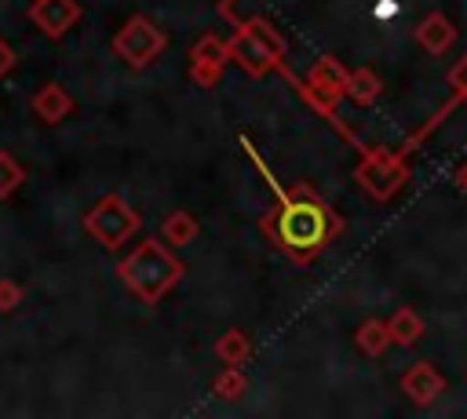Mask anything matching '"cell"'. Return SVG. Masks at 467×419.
<instances>
[{
  "label": "cell",
  "mask_w": 467,
  "mask_h": 419,
  "mask_svg": "<svg viewBox=\"0 0 467 419\" xmlns=\"http://www.w3.org/2000/svg\"><path fill=\"white\" fill-rule=\"evenodd\" d=\"M241 146H244V153L252 157L255 171H259V175L274 186V193H277V208H274V211H263L259 230H263V233L274 240V248H277L281 255H288L296 266L314 262V259L321 255V248L343 230L339 215H336L306 182L285 189V186L274 179V171L263 164V157L255 153V146H252L248 135H241Z\"/></svg>",
  "instance_id": "obj_1"
},
{
  "label": "cell",
  "mask_w": 467,
  "mask_h": 419,
  "mask_svg": "<svg viewBox=\"0 0 467 419\" xmlns=\"http://www.w3.org/2000/svg\"><path fill=\"white\" fill-rule=\"evenodd\" d=\"M186 266L179 262V255L161 240V237H146L139 248H131L120 262H117V277L128 284L131 295H139L146 306H157L179 281H182Z\"/></svg>",
  "instance_id": "obj_2"
},
{
  "label": "cell",
  "mask_w": 467,
  "mask_h": 419,
  "mask_svg": "<svg viewBox=\"0 0 467 419\" xmlns=\"http://www.w3.org/2000/svg\"><path fill=\"white\" fill-rule=\"evenodd\" d=\"M230 47V58L248 73V77H263L270 69H281V58H285V40L281 33L259 18V15H248V18H237V29L234 36L226 40Z\"/></svg>",
  "instance_id": "obj_3"
},
{
  "label": "cell",
  "mask_w": 467,
  "mask_h": 419,
  "mask_svg": "<svg viewBox=\"0 0 467 419\" xmlns=\"http://www.w3.org/2000/svg\"><path fill=\"white\" fill-rule=\"evenodd\" d=\"M139 226H142L139 211H135L120 193H102L99 204L84 215V230H88L106 251L124 248V244L139 233Z\"/></svg>",
  "instance_id": "obj_4"
},
{
  "label": "cell",
  "mask_w": 467,
  "mask_h": 419,
  "mask_svg": "<svg viewBox=\"0 0 467 419\" xmlns=\"http://www.w3.org/2000/svg\"><path fill=\"white\" fill-rule=\"evenodd\" d=\"M164 33L146 18V15H128V22L117 29L113 36V51L131 66V69H146L161 51H164Z\"/></svg>",
  "instance_id": "obj_5"
},
{
  "label": "cell",
  "mask_w": 467,
  "mask_h": 419,
  "mask_svg": "<svg viewBox=\"0 0 467 419\" xmlns=\"http://www.w3.org/2000/svg\"><path fill=\"white\" fill-rule=\"evenodd\" d=\"M230 62V47L223 36L204 33L193 47H190V77L197 87H215L223 80V66Z\"/></svg>",
  "instance_id": "obj_6"
},
{
  "label": "cell",
  "mask_w": 467,
  "mask_h": 419,
  "mask_svg": "<svg viewBox=\"0 0 467 419\" xmlns=\"http://www.w3.org/2000/svg\"><path fill=\"white\" fill-rule=\"evenodd\" d=\"M354 175H358V182H361L372 197H379V200L390 197V193L405 182V168H401L398 160H390L387 153H368V157L358 164Z\"/></svg>",
  "instance_id": "obj_7"
},
{
  "label": "cell",
  "mask_w": 467,
  "mask_h": 419,
  "mask_svg": "<svg viewBox=\"0 0 467 419\" xmlns=\"http://www.w3.org/2000/svg\"><path fill=\"white\" fill-rule=\"evenodd\" d=\"M29 18L36 22L40 33L58 40V36H66L80 22V4L77 0H33Z\"/></svg>",
  "instance_id": "obj_8"
},
{
  "label": "cell",
  "mask_w": 467,
  "mask_h": 419,
  "mask_svg": "<svg viewBox=\"0 0 467 419\" xmlns=\"http://www.w3.org/2000/svg\"><path fill=\"white\" fill-rule=\"evenodd\" d=\"M441 386H445V379L438 375V368H434L431 361H416V364L401 375V390H405L416 404H431V401L441 393Z\"/></svg>",
  "instance_id": "obj_9"
},
{
  "label": "cell",
  "mask_w": 467,
  "mask_h": 419,
  "mask_svg": "<svg viewBox=\"0 0 467 419\" xmlns=\"http://www.w3.org/2000/svg\"><path fill=\"white\" fill-rule=\"evenodd\" d=\"M33 109H36V117L40 120H47V124H58V120H66L69 113H73V95L62 87V84H44L36 95H33Z\"/></svg>",
  "instance_id": "obj_10"
},
{
  "label": "cell",
  "mask_w": 467,
  "mask_h": 419,
  "mask_svg": "<svg viewBox=\"0 0 467 419\" xmlns=\"http://www.w3.org/2000/svg\"><path fill=\"white\" fill-rule=\"evenodd\" d=\"M452 36H456V29H452V22L445 18V15H427L420 26H416V40L431 51V55H441L449 44H452Z\"/></svg>",
  "instance_id": "obj_11"
},
{
  "label": "cell",
  "mask_w": 467,
  "mask_h": 419,
  "mask_svg": "<svg viewBox=\"0 0 467 419\" xmlns=\"http://www.w3.org/2000/svg\"><path fill=\"white\" fill-rule=\"evenodd\" d=\"M343 84H347V69L336 62V58H317L314 62V69H310V87L317 91V95H325V98H332L336 102V95L343 91Z\"/></svg>",
  "instance_id": "obj_12"
},
{
  "label": "cell",
  "mask_w": 467,
  "mask_h": 419,
  "mask_svg": "<svg viewBox=\"0 0 467 419\" xmlns=\"http://www.w3.org/2000/svg\"><path fill=\"white\" fill-rule=\"evenodd\" d=\"M197 233H201V222H197L190 211H171V215H164V222H161V240H164L168 248H186Z\"/></svg>",
  "instance_id": "obj_13"
},
{
  "label": "cell",
  "mask_w": 467,
  "mask_h": 419,
  "mask_svg": "<svg viewBox=\"0 0 467 419\" xmlns=\"http://www.w3.org/2000/svg\"><path fill=\"white\" fill-rule=\"evenodd\" d=\"M215 357H219L223 364H237V368H241V364L252 357V335L241 332V328L223 332V335L215 339Z\"/></svg>",
  "instance_id": "obj_14"
},
{
  "label": "cell",
  "mask_w": 467,
  "mask_h": 419,
  "mask_svg": "<svg viewBox=\"0 0 467 419\" xmlns=\"http://www.w3.org/2000/svg\"><path fill=\"white\" fill-rule=\"evenodd\" d=\"M387 332H390V342H398V346H412V342L423 335V321H420L416 310L401 306V310H394V317L387 321Z\"/></svg>",
  "instance_id": "obj_15"
},
{
  "label": "cell",
  "mask_w": 467,
  "mask_h": 419,
  "mask_svg": "<svg viewBox=\"0 0 467 419\" xmlns=\"http://www.w3.org/2000/svg\"><path fill=\"white\" fill-rule=\"evenodd\" d=\"M379 77L372 73V69H354V73H347V84H343V91L354 98V102H361V106H368V102H376L379 98Z\"/></svg>",
  "instance_id": "obj_16"
},
{
  "label": "cell",
  "mask_w": 467,
  "mask_h": 419,
  "mask_svg": "<svg viewBox=\"0 0 467 419\" xmlns=\"http://www.w3.org/2000/svg\"><path fill=\"white\" fill-rule=\"evenodd\" d=\"M354 342L361 353L368 357H379L387 346H390V332H387V321H365L358 332H354Z\"/></svg>",
  "instance_id": "obj_17"
},
{
  "label": "cell",
  "mask_w": 467,
  "mask_h": 419,
  "mask_svg": "<svg viewBox=\"0 0 467 419\" xmlns=\"http://www.w3.org/2000/svg\"><path fill=\"white\" fill-rule=\"evenodd\" d=\"M212 390H215L223 401H234V397H241V393L248 390V379H244V372H241L237 364H226V368L215 375Z\"/></svg>",
  "instance_id": "obj_18"
},
{
  "label": "cell",
  "mask_w": 467,
  "mask_h": 419,
  "mask_svg": "<svg viewBox=\"0 0 467 419\" xmlns=\"http://www.w3.org/2000/svg\"><path fill=\"white\" fill-rule=\"evenodd\" d=\"M22 182H26V168L7 149H0V200H7Z\"/></svg>",
  "instance_id": "obj_19"
},
{
  "label": "cell",
  "mask_w": 467,
  "mask_h": 419,
  "mask_svg": "<svg viewBox=\"0 0 467 419\" xmlns=\"http://www.w3.org/2000/svg\"><path fill=\"white\" fill-rule=\"evenodd\" d=\"M22 284L18 281H11V277H0V313H11L18 302H22Z\"/></svg>",
  "instance_id": "obj_20"
},
{
  "label": "cell",
  "mask_w": 467,
  "mask_h": 419,
  "mask_svg": "<svg viewBox=\"0 0 467 419\" xmlns=\"http://www.w3.org/2000/svg\"><path fill=\"white\" fill-rule=\"evenodd\" d=\"M15 66H18V51L0 36V77H7Z\"/></svg>",
  "instance_id": "obj_21"
},
{
  "label": "cell",
  "mask_w": 467,
  "mask_h": 419,
  "mask_svg": "<svg viewBox=\"0 0 467 419\" xmlns=\"http://www.w3.org/2000/svg\"><path fill=\"white\" fill-rule=\"evenodd\" d=\"M449 80H452V84H456L460 91H467V58H463V62H460V66H456V69L449 73Z\"/></svg>",
  "instance_id": "obj_22"
},
{
  "label": "cell",
  "mask_w": 467,
  "mask_h": 419,
  "mask_svg": "<svg viewBox=\"0 0 467 419\" xmlns=\"http://www.w3.org/2000/svg\"><path fill=\"white\" fill-rule=\"evenodd\" d=\"M460 182H463V186H467V168H463V171H460Z\"/></svg>",
  "instance_id": "obj_23"
}]
</instances>
